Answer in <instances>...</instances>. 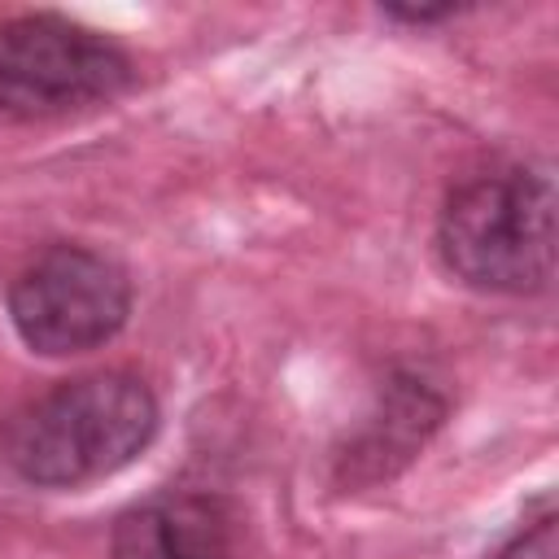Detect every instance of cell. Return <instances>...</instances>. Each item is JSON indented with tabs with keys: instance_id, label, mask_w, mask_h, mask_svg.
Listing matches in <instances>:
<instances>
[{
	"instance_id": "6da1fadb",
	"label": "cell",
	"mask_w": 559,
	"mask_h": 559,
	"mask_svg": "<svg viewBox=\"0 0 559 559\" xmlns=\"http://www.w3.org/2000/svg\"><path fill=\"white\" fill-rule=\"evenodd\" d=\"M157 432V402L127 371L61 380L9 428L4 454L26 485L74 489L127 467Z\"/></svg>"
},
{
	"instance_id": "7a4b0ae2",
	"label": "cell",
	"mask_w": 559,
	"mask_h": 559,
	"mask_svg": "<svg viewBox=\"0 0 559 559\" xmlns=\"http://www.w3.org/2000/svg\"><path fill=\"white\" fill-rule=\"evenodd\" d=\"M437 249L467 288L542 293L555 275V179L542 166L463 179L441 205Z\"/></svg>"
},
{
	"instance_id": "3957f363",
	"label": "cell",
	"mask_w": 559,
	"mask_h": 559,
	"mask_svg": "<svg viewBox=\"0 0 559 559\" xmlns=\"http://www.w3.org/2000/svg\"><path fill=\"white\" fill-rule=\"evenodd\" d=\"M131 83V57L61 17L22 13L0 26V109L13 118H57L114 100Z\"/></svg>"
},
{
	"instance_id": "277c9868",
	"label": "cell",
	"mask_w": 559,
	"mask_h": 559,
	"mask_svg": "<svg viewBox=\"0 0 559 559\" xmlns=\"http://www.w3.org/2000/svg\"><path fill=\"white\" fill-rule=\"evenodd\" d=\"M127 314V271L87 245H48L9 284V319L17 336L48 358L87 354L114 341Z\"/></svg>"
},
{
	"instance_id": "5b68a950",
	"label": "cell",
	"mask_w": 559,
	"mask_h": 559,
	"mask_svg": "<svg viewBox=\"0 0 559 559\" xmlns=\"http://www.w3.org/2000/svg\"><path fill=\"white\" fill-rule=\"evenodd\" d=\"M109 559H231V520L197 493L157 498L118 520Z\"/></svg>"
},
{
	"instance_id": "8992f818",
	"label": "cell",
	"mask_w": 559,
	"mask_h": 559,
	"mask_svg": "<svg viewBox=\"0 0 559 559\" xmlns=\"http://www.w3.org/2000/svg\"><path fill=\"white\" fill-rule=\"evenodd\" d=\"M555 555H559V520L550 502H542V515L515 528L489 559H555Z\"/></svg>"
},
{
	"instance_id": "52a82bcc",
	"label": "cell",
	"mask_w": 559,
	"mask_h": 559,
	"mask_svg": "<svg viewBox=\"0 0 559 559\" xmlns=\"http://www.w3.org/2000/svg\"><path fill=\"white\" fill-rule=\"evenodd\" d=\"M389 17H397V22H415V26H424V22H441V17H454L459 9L454 4H441V9H384Z\"/></svg>"
}]
</instances>
